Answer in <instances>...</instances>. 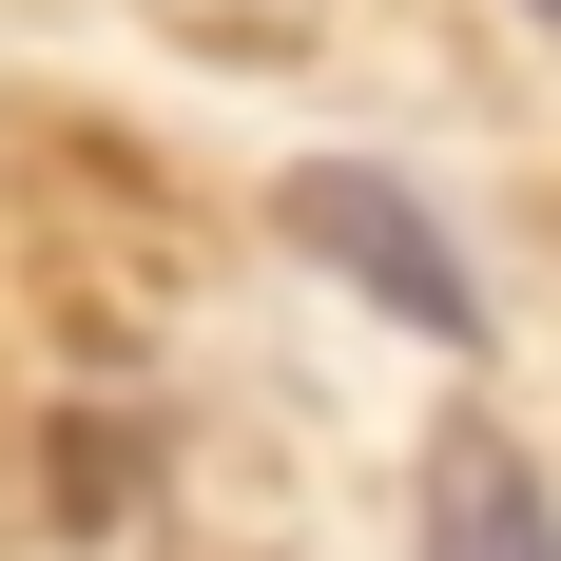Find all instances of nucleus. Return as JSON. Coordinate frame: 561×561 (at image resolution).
<instances>
[{
    "instance_id": "f257e3e1",
    "label": "nucleus",
    "mask_w": 561,
    "mask_h": 561,
    "mask_svg": "<svg viewBox=\"0 0 561 561\" xmlns=\"http://www.w3.org/2000/svg\"><path fill=\"white\" fill-rule=\"evenodd\" d=\"M272 214H290V252H310V272H348L368 310H388V330H426V348H484V272L446 252V214H426L407 174H368V156H310Z\"/></svg>"
},
{
    "instance_id": "f03ea898",
    "label": "nucleus",
    "mask_w": 561,
    "mask_h": 561,
    "mask_svg": "<svg viewBox=\"0 0 561 561\" xmlns=\"http://www.w3.org/2000/svg\"><path fill=\"white\" fill-rule=\"evenodd\" d=\"M426 561H561V504H542V465L465 407L446 446H426Z\"/></svg>"
},
{
    "instance_id": "7ed1b4c3",
    "label": "nucleus",
    "mask_w": 561,
    "mask_h": 561,
    "mask_svg": "<svg viewBox=\"0 0 561 561\" xmlns=\"http://www.w3.org/2000/svg\"><path fill=\"white\" fill-rule=\"evenodd\" d=\"M542 20H561V0H542Z\"/></svg>"
}]
</instances>
